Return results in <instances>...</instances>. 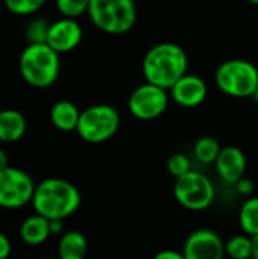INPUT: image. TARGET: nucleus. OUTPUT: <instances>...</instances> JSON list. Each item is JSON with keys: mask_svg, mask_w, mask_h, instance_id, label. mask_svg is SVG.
Returning <instances> with one entry per match:
<instances>
[{"mask_svg": "<svg viewBox=\"0 0 258 259\" xmlns=\"http://www.w3.org/2000/svg\"><path fill=\"white\" fill-rule=\"evenodd\" d=\"M189 70L186 50L175 42H158L152 46L141 62V73L146 82L158 85L167 91Z\"/></svg>", "mask_w": 258, "mask_h": 259, "instance_id": "f257e3e1", "label": "nucleus"}, {"mask_svg": "<svg viewBox=\"0 0 258 259\" xmlns=\"http://www.w3.org/2000/svg\"><path fill=\"white\" fill-rule=\"evenodd\" d=\"M79 190L61 178H47L36 184L32 206L33 211L49 220H65L81 206Z\"/></svg>", "mask_w": 258, "mask_h": 259, "instance_id": "f03ea898", "label": "nucleus"}, {"mask_svg": "<svg viewBox=\"0 0 258 259\" xmlns=\"http://www.w3.org/2000/svg\"><path fill=\"white\" fill-rule=\"evenodd\" d=\"M61 55L49 44H27L18 58V71L23 80L36 90L50 88L59 77Z\"/></svg>", "mask_w": 258, "mask_h": 259, "instance_id": "7ed1b4c3", "label": "nucleus"}, {"mask_svg": "<svg viewBox=\"0 0 258 259\" xmlns=\"http://www.w3.org/2000/svg\"><path fill=\"white\" fill-rule=\"evenodd\" d=\"M87 15L103 33L123 35L137 23V3L135 0H90Z\"/></svg>", "mask_w": 258, "mask_h": 259, "instance_id": "20e7f679", "label": "nucleus"}, {"mask_svg": "<svg viewBox=\"0 0 258 259\" xmlns=\"http://www.w3.org/2000/svg\"><path fill=\"white\" fill-rule=\"evenodd\" d=\"M214 82L217 88L230 97H251L258 88L257 65L248 59H228L217 67Z\"/></svg>", "mask_w": 258, "mask_h": 259, "instance_id": "39448f33", "label": "nucleus"}, {"mask_svg": "<svg viewBox=\"0 0 258 259\" xmlns=\"http://www.w3.org/2000/svg\"><path fill=\"white\" fill-rule=\"evenodd\" d=\"M120 127L119 111L106 103H97L81 111L76 134L90 144H100L111 140Z\"/></svg>", "mask_w": 258, "mask_h": 259, "instance_id": "423d86ee", "label": "nucleus"}, {"mask_svg": "<svg viewBox=\"0 0 258 259\" xmlns=\"http://www.w3.org/2000/svg\"><path fill=\"white\" fill-rule=\"evenodd\" d=\"M173 196L176 202L189 211H204L210 208L216 197L213 182L201 171L190 170L175 179Z\"/></svg>", "mask_w": 258, "mask_h": 259, "instance_id": "0eeeda50", "label": "nucleus"}, {"mask_svg": "<svg viewBox=\"0 0 258 259\" xmlns=\"http://www.w3.org/2000/svg\"><path fill=\"white\" fill-rule=\"evenodd\" d=\"M36 184L32 176L17 167L0 170V208L18 209L32 203Z\"/></svg>", "mask_w": 258, "mask_h": 259, "instance_id": "6e6552de", "label": "nucleus"}, {"mask_svg": "<svg viewBox=\"0 0 258 259\" xmlns=\"http://www.w3.org/2000/svg\"><path fill=\"white\" fill-rule=\"evenodd\" d=\"M167 90L144 82L138 85L128 97V111L132 117L141 121H151L161 117L169 106Z\"/></svg>", "mask_w": 258, "mask_h": 259, "instance_id": "1a4fd4ad", "label": "nucleus"}, {"mask_svg": "<svg viewBox=\"0 0 258 259\" xmlns=\"http://www.w3.org/2000/svg\"><path fill=\"white\" fill-rule=\"evenodd\" d=\"M182 255L186 259H225V243L217 232L198 229L186 238Z\"/></svg>", "mask_w": 258, "mask_h": 259, "instance_id": "9d476101", "label": "nucleus"}, {"mask_svg": "<svg viewBox=\"0 0 258 259\" xmlns=\"http://www.w3.org/2000/svg\"><path fill=\"white\" fill-rule=\"evenodd\" d=\"M84 30L76 18L61 17L50 21L46 44H49L56 53L64 55L73 52L82 41Z\"/></svg>", "mask_w": 258, "mask_h": 259, "instance_id": "9b49d317", "label": "nucleus"}, {"mask_svg": "<svg viewBox=\"0 0 258 259\" xmlns=\"http://www.w3.org/2000/svg\"><path fill=\"white\" fill-rule=\"evenodd\" d=\"M172 100L182 108H196L202 105L208 96L207 82L196 74H184L172 88Z\"/></svg>", "mask_w": 258, "mask_h": 259, "instance_id": "f8f14e48", "label": "nucleus"}, {"mask_svg": "<svg viewBox=\"0 0 258 259\" xmlns=\"http://www.w3.org/2000/svg\"><path fill=\"white\" fill-rule=\"evenodd\" d=\"M214 165L224 182L236 185L242 178H245L248 161L242 149L236 146H225L222 147Z\"/></svg>", "mask_w": 258, "mask_h": 259, "instance_id": "ddd939ff", "label": "nucleus"}, {"mask_svg": "<svg viewBox=\"0 0 258 259\" xmlns=\"http://www.w3.org/2000/svg\"><path fill=\"white\" fill-rule=\"evenodd\" d=\"M50 235V220L36 212L24 219L20 225V238L27 246H40L46 243Z\"/></svg>", "mask_w": 258, "mask_h": 259, "instance_id": "4468645a", "label": "nucleus"}, {"mask_svg": "<svg viewBox=\"0 0 258 259\" xmlns=\"http://www.w3.org/2000/svg\"><path fill=\"white\" fill-rule=\"evenodd\" d=\"M27 131L24 115L17 109L0 111V143H17Z\"/></svg>", "mask_w": 258, "mask_h": 259, "instance_id": "2eb2a0df", "label": "nucleus"}, {"mask_svg": "<svg viewBox=\"0 0 258 259\" xmlns=\"http://www.w3.org/2000/svg\"><path fill=\"white\" fill-rule=\"evenodd\" d=\"M81 111L70 100H58L50 108V121L61 132H76Z\"/></svg>", "mask_w": 258, "mask_h": 259, "instance_id": "dca6fc26", "label": "nucleus"}, {"mask_svg": "<svg viewBox=\"0 0 258 259\" xmlns=\"http://www.w3.org/2000/svg\"><path fill=\"white\" fill-rule=\"evenodd\" d=\"M88 252V243L82 232L68 231L64 232L58 243L59 259H85Z\"/></svg>", "mask_w": 258, "mask_h": 259, "instance_id": "f3484780", "label": "nucleus"}, {"mask_svg": "<svg viewBox=\"0 0 258 259\" xmlns=\"http://www.w3.org/2000/svg\"><path fill=\"white\" fill-rule=\"evenodd\" d=\"M227 256L231 259H252L254 256V241L251 235L237 234L225 243Z\"/></svg>", "mask_w": 258, "mask_h": 259, "instance_id": "a211bd4d", "label": "nucleus"}, {"mask_svg": "<svg viewBox=\"0 0 258 259\" xmlns=\"http://www.w3.org/2000/svg\"><path fill=\"white\" fill-rule=\"evenodd\" d=\"M239 225L246 235H258V197L245 200L239 211Z\"/></svg>", "mask_w": 258, "mask_h": 259, "instance_id": "6ab92c4d", "label": "nucleus"}, {"mask_svg": "<svg viewBox=\"0 0 258 259\" xmlns=\"http://www.w3.org/2000/svg\"><path fill=\"white\" fill-rule=\"evenodd\" d=\"M220 150V143L213 137H201L193 146L195 158L202 164H214Z\"/></svg>", "mask_w": 258, "mask_h": 259, "instance_id": "aec40b11", "label": "nucleus"}, {"mask_svg": "<svg viewBox=\"0 0 258 259\" xmlns=\"http://www.w3.org/2000/svg\"><path fill=\"white\" fill-rule=\"evenodd\" d=\"M50 21L43 17H33L26 29H24V36L27 39V44H41L46 42L47 33H49Z\"/></svg>", "mask_w": 258, "mask_h": 259, "instance_id": "412c9836", "label": "nucleus"}, {"mask_svg": "<svg viewBox=\"0 0 258 259\" xmlns=\"http://www.w3.org/2000/svg\"><path fill=\"white\" fill-rule=\"evenodd\" d=\"M5 8L18 17H29L36 14L46 3L47 0H3Z\"/></svg>", "mask_w": 258, "mask_h": 259, "instance_id": "4be33fe9", "label": "nucleus"}, {"mask_svg": "<svg viewBox=\"0 0 258 259\" xmlns=\"http://www.w3.org/2000/svg\"><path fill=\"white\" fill-rule=\"evenodd\" d=\"M55 6L61 17L78 18L88 12L90 0H55Z\"/></svg>", "mask_w": 258, "mask_h": 259, "instance_id": "5701e85b", "label": "nucleus"}, {"mask_svg": "<svg viewBox=\"0 0 258 259\" xmlns=\"http://www.w3.org/2000/svg\"><path fill=\"white\" fill-rule=\"evenodd\" d=\"M192 170V164L190 159L184 155V153H173L169 159H167V171L175 178H181L186 173H189Z\"/></svg>", "mask_w": 258, "mask_h": 259, "instance_id": "b1692460", "label": "nucleus"}, {"mask_svg": "<svg viewBox=\"0 0 258 259\" xmlns=\"http://www.w3.org/2000/svg\"><path fill=\"white\" fill-rule=\"evenodd\" d=\"M236 188H237V191L242 194V196H249V194H252L254 193V182H252V179H249V178H242L237 184H236Z\"/></svg>", "mask_w": 258, "mask_h": 259, "instance_id": "393cba45", "label": "nucleus"}, {"mask_svg": "<svg viewBox=\"0 0 258 259\" xmlns=\"http://www.w3.org/2000/svg\"><path fill=\"white\" fill-rule=\"evenodd\" d=\"M11 252H12L11 240L3 232H0V259L9 258L11 256Z\"/></svg>", "mask_w": 258, "mask_h": 259, "instance_id": "a878e982", "label": "nucleus"}, {"mask_svg": "<svg viewBox=\"0 0 258 259\" xmlns=\"http://www.w3.org/2000/svg\"><path fill=\"white\" fill-rule=\"evenodd\" d=\"M154 259H186L182 252H178V250H172V249H166V250H161L158 252Z\"/></svg>", "mask_w": 258, "mask_h": 259, "instance_id": "bb28decb", "label": "nucleus"}, {"mask_svg": "<svg viewBox=\"0 0 258 259\" xmlns=\"http://www.w3.org/2000/svg\"><path fill=\"white\" fill-rule=\"evenodd\" d=\"M62 222L64 220H50V231H52V235H58V234H61L62 235V228H64V225H62Z\"/></svg>", "mask_w": 258, "mask_h": 259, "instance_id": "cd10ccee", "label": "nucleus"}, {"mask_svg": "<svg viewBox=\"0 0 258 259\" xmlns=\"http://www.w3.org/2000/svg\"><path fill=\"white\" fill-rule=\"evenodd\" d=\"M6 167H9V156L3 149H0V170H3Z\"/></svg>", "mask_w": 258, "mask_h": 259, "instance_id": "c85d7f7f", "label": "nucleus"}, {"mask_svg": "<svg viewBox=\"0 0 258 259\" xmlns=\"http://www.w3.org/2000/svg\"><path fill=\"white\" fill-rule=\"evenodd\" d=\"M252 241H254V256H252V259H258V235L252 237Z\"/></svg>", "mask_w": 258, "mask_h": 259, "instance_id": "c756f323", "label": "nucleus"}, {"mask_svg": "<svg viewBox=\"0 0 258 259\" xmlns=\"http://www.w3.org/2000/svg\"><path fill=\"white\" fill-rule=\"evenodd\" d=\"M251 99H252V100H254V102H255V103L258 105V88L255 90V91H254V94L251 96Z\"/></svg>", "mask_w": 258, "mask_h": 259, "instance_id": "7c9ffc66", "label": "nucleus"}, {"mask_svg": "<svg viewBox=\"0 0 258 259\" xmlns=\"http://www.w3.org/2000/svg\"><path fill=\"white\" fill-rule=\"evenodd\" d=\"M251 5H254V6H258V0H248Z\"/></svg>", "mask_w": 258, "mask_h": 259, "instance_id": "2f4dec72", "label": "nucleus"}, {"mask_svg": "<svg viewBox=\"0 0 258 259\" xmlns=\"http://www.w3.org/2000/svg\"><path fill=\"white\" fill-rule=\"evenodd\" d=\"M44 259H59V258H44Z\"/></svg>", "mask_w": 258, "mask_h": 259, "instance_id": "473e14b6", "label": "nucleus"}]
</instances>
